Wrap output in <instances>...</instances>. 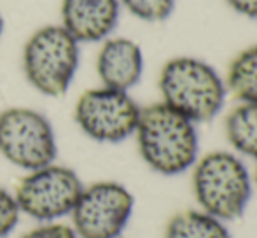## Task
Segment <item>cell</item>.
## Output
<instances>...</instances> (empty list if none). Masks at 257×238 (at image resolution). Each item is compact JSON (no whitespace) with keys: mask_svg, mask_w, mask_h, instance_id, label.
<instances>
[{"mask_svg":"<svg viewBox=\"0 0 257 238\" xmlns=\"http://www.w3.org/2000/svg\"><path fill=\"white\" fill-rule=\"evenodd\" d=\"M133 137L144 163L165 177L186 174L200 158L198 125L163 102L142 107Z\"/></svg>","mask_w":257,"mask_h":238,"instance_id":"obj_1","label":"cell"},{"mask_svg":"<svg viewBox=\"0 0 257 238\" xmlns=\"http://www.w3.org/2000/svg\"><path fill=\"white\" fill-rule=\"evenodd\" d=\"M161 102L193 123L213 121L227 100V84L212 63L198 56H173L159 72Z\"/></svg>","mask_w":257,"mask_h":238,"instance_id":"obj_2","label":"cell"},{"mask_svg":"<svg viewBox=\"0 0 257 238\" xmlns=\"http://www.w3.org/2000/svg\"><path fill=\"white\" fill-rule=\"evenodd\" d=\"M191 186L200 210L224 222L240 219L252 198L254 179L233 151H210L191 168Z\"/></svg>","mask_w":257,"mask_h":238,"instance_id":"obj_3","label":"cell"},{"mask_svg":"<svg viewBox=\"0 0 257 238\" xmlns=\"http://www.w3.org/2000/svg\"><path fill=\"white\" fill-rule=\"evenodd\" d=\"M79 67V42L61 25L30 35L23 48V72L32 88L46 96H63Z\"/></svg>","mask_w":257,"mask_h":238,"instance_id":"obj_4","label":"cell"},{"mask_svg":"<svg viewBox=\"0 0 257 238\" xmlns=\"http://www.w3.org/2000/svg\"><path fill=\"white\" fill-rule=\"evenodd\" d=\"M135 210L132 191L115 180L84 186L70 212L77 238H121Z\"/></svg>","mask_w":257,"mask_h":238,"instance_id":"obj_5","label":"cell"},{"mask_svg":"<svg viewBox=\"0 0 257 238\" xmlns=\"http://www.w3.org/2000/svg\"><path fill=\"white\" fill-rule=\"evenodd\" d=\"M0 154L27 172L54 163L58 146L53 125L35 109H6L0 112Z\"/></svg>","mask_w":257,"mask_h":238,"instance_id":"obj_6","label":"cell"},{"mask_svg":"<svg viewBox=\"0 0 257 238\" xmlns=\"http://www.w3.org/2000/svg\"><path fill=\"white\" fill-rule=\"evenodd\" d=\"M82 187L72 168L51 163L28 172L18 184L14 198L21 214L39 222H56L70 215Z\"/></svg>","mask_w":257,"mask_h":238,"instance_id":"obj_7","label":"cell"},{"mask_svg":"<svg viewBox=\"0 0 257 238\" xmlns=\"http://www.w3.org/2000/svg\"><path fill=\"white\" fill-rule=\"evenodd\" d=\"M142 107L130 91L93 88L79 96L74 119L81 132L100 144H119L135 135Z\"/></svg>","mask_w":257,"mask_h":238,"instance_id":"obj_8","label":"cell"},{"mask_svg":"<svg viewBox=\"0 0 257 238\" xmlns=\"http://www.w3.org/2000/svg\"><path fill=\"white\" fill-rule=\"evenodd\" d=\"M121 16L119 0H61V27L81 42H103Z\"/></svg>","mask_w":257,"mask_h":238,"instance_id":"obj_9","label":"cell"},{"mask_svg":"<svg viewBox=\"0 0 257 238\" xmlns=\"http://www.w3.org/2000/svg\"><path fill=\"white\" fill-rule=\"evenodd\" d=\"M144 51L133 39L108 37L96 55V74L105 88L130 91L144 75Z\"/></svg>","mask_w":257,"mask_h":238,"instance_id":"obj_10","label":"cell"},{"mask_svg":"<svg viewBox=\"0 0 257 238\" xmlns=\"http://www.w3.org/2000/svg\"><path fill=\"white\" fill-rule=\"evenodd\" d=\"M224 133L234 154L257 161V103L238 100L226 114Z\"/></svg>","mask_w":257,"mask_h":238,"instance_id":"obj_11","label":"cell"},{"mask_svg":"<svg viewBox=\"0 0 257 238\" xmlns=\"http://www.w3.org/2000/svg\"><path fill=\"white\" fill-rule=\"evenodd\" d=\"M165 238H233L227 222L206 214L200 208L182 210L170 217Z\"/></svg>","mask_w":257,"mask_h":238,"instance_id":"obj_12","label":"cell"},{"mask_svg":"<svg viewBox=\"0 0 257 238\" xmlns=\"http://www.w3.org/2000/svg\"><path fill=\"white\" fill-rule=\"evenodd\" d=\"M224 79L236 100L257 103V44L241 49L231 60Z\"/></svg>","mask_w":257,"mask_h":238,"instance_id":"obj_13","label":"cell"},{"mask_svg":"<svg viewBox=\"0 0 257 238\" xmlns=\"http://www.w3.org/2000/svg\"><path fill=\"white\" fill-rule=\"evenodd\" d=\"M132 16L146 23L166 21L177 9V0H119Z\"/></svg>","mask_w":257,"mask_h":238,"instance_id":"obj_14","label":"cell"},{"mask_svg":"<svg viewBox=\"0 0 257 238\" xmlns=\"http://www.w3.org/2000/svg\"><path fill=\"white\" fill-rule=\"evenodd\" d=\"M21 212L16 203L14 193L0 186V238L9 236L20 222Z\"/></svg>","mask_w":257,"mask_h":238,"instance_id":"obj_15","label":"cell"},{"mask_svg":"<svg viewBox=\"0 0 257 238\" xmlns=\"http://www.w3.org/2000/svg\"><path fill=\"white\" fill-rule=\"evenodd\" d=\"M20 238H77L70 224L65 222H41L37 228L30 229Z\"/></svg>","mask_w":257,"mask_h":238,"instance_id":"obj_16","label":"cell"},{"mask_svg":"<svg viewBox=\"0 0 257 238\" xmlns=\"http://www.w3.org/2000/svg\"><path fill=\"white\" fill-rule=\"evenodd\" d=\"M224 2L238 16L257 21V0H224Z\"/></svg>","mask_w":257,"mask_h":238,"instance_id":"obj_17","label":"cell"},{"mask_svg":"<svg viewBox=\"0 0 257 238\" xmlns=\"http://www.w3.org/2000/svg\"><path fill=\"white\" fill-rule=\"evenodd\" d=\"M252 179H254V186L257 187V161H255V168H254V174H252Z\"/></svg>","mask_w":257,"mask_h":238,"instance_id":"obj_18","label":"cell"},{"mask_svg":"<svg viewBox=\"0 0 257 238\" xmlns=\"http://www.w3.org/2000/svg\"><path fill=\"white\" fill-rule=\"evenodd\" d=\"M2 32H4V18H2V14H0V35H2Z\"/></svg>","mask_w":257,"mask_h":238,"instance_id":"obj_19","label":"cell"}]
</instances>
